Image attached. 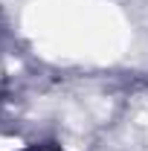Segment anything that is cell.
Returning a JSON list of instances; mask_svg holds the SVG:
<instances>
[{
  "label": "cell",
  "instance_id": "cell-1",
  "mask_svg": "<svg viewBox=\"0 0 148 151\" xmlns=\"http://www.w3.org/2000/svg\"><path fill=\"white\" fill-rule=\"evenodd\" d=\"M35 151H58V148H47V145H41V148H35Z\"/></svg>",
  "mask_w": 148,
  "mask_h": 151
}]
</instances>
